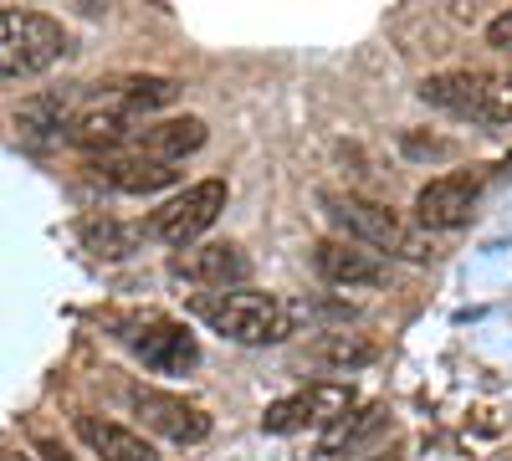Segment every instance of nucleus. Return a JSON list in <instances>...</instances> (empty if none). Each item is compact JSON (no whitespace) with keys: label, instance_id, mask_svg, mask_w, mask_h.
<instances>
[{"label":"nucleus","instance_id":"nucleus-1","mask_svg":"<svg viewBox=\"0 0 512 461\" xmlns=\"http://www.w3.org/2000/svg\"><path fill=\"white\" fill-rule=\"evenodd\" d=\"M318 205H323V216L344 231V241H354L364 251H390V257H405V262H425V257H431V241H425L410 221H400L390 205H379L369 195L323 190Z\"/></svg>","mask_w":512,"mask_h":461},{"label":"nucleus","instance_id":"nucleus-2","mask_svg":"<svg viewBox=\"0 0 512 461\" xmlns=\"http://www.w3.org/2000/svg\"><path fill=\"white\" fill-rule=\"evenodd\" d=\"M190 313L200 323H210L216 333H226V339H236V344H282L292 333V308L277 292H241V287L195 292Z\"/></svg>","mask_w":512,"mask_h":461},{"label":"nucleus","instance_id":"nucleus-3","mask_svg":"<svg viewBox=\"0 0 512 461\" xmlns=\"http://www.w3.org/2000/svg\"><path fill=\"white\" fill-rule=\"evenodd\" d=\"M72 52V36L47 11H0V77H36Z\"/></svg>","mask_w":512,"mask_h":461},{"label":"nucleus","instance_id":"nucleus-4","mask_svg":"<svg viewBox=\"0 0 512 461\" xmlns=\"http://www.w3.org/2000/svg\"><path fill=\"white\" fill-rule=\"evenodd\" d=\"M226 200H231L226 180H200V185H185L175 200H169V205H159V211L149 216L144 236H154V241H164V246L185 251V246H195V241H200L210 226L221 221Z\"/></svg>","mask_w":512,"mask_h":461},{"label":"nucleus","instance_id":"nucleus-5","mask_svg":"<svg viewBox=\"0 0 512 461\" xmlns=\"http://www.w3.org/2000/svg\"><path fill=\"white\" fill-rule=\"evenodd\" d=\"M420 98L431 108L456 113V118H472V123H507L512 118V98L487 72H436L420 82Z\"/></svg>","mask_w":512,"mask_h":461},{"label":"nucleus","instance_id":"nucleus-6","mask_svg":"<svg viewBox=\"0 0 512 461\" xmlns=\"http://www.w3.org/2000/svg\"><path fill=\"white\" fill-rule=\"evenodd\" d=\"M482 185H487V170H451L431 185H420L415 195V221L425 231H461L472 221L477 200H482Z\"/></svg>","mask_w":512,"mask_h":461},{"label":"nucleus","instance_id":"nucleus-7","mask_svg":"<svg viewBox=\"0 0 512 461\" xmlns=\"http://www.w3.org/2000/svg\"><path fill=\"white\" fill-rule=\"evenodd\" d=\"M128 410H134L149 431L180 441V446H200L216 431V421H210L200 405H190L180 395H164V390H149V385H128Z\"/></svg>","mask_w":512,"mask_h":461},{"label":"nucleus","instance_id":"nucleus-8","mask_svg":"<svg viewBox=\"0 0 512 461\" xmlns=\"http://www.w3.org/2000/svg\"><path fill=\"white\" fill-rule=\"evenodd\" d=\"M123 344L134 349L149 369L159 374H185L200 364V344L185 323H169V318H144V323H128L123 328Z\"/></svg>","mask_w":512,"mask_h":461},{"label":"nucleus","instance_id":"nucleus-9","mask_svg":"<svg viewBox=\"0 0 512 461\" xmlns=\"http://www.w3.org/2000/svg\"><path fill=\"white\" fill-rule=\"evenodd\" d=\"M169 272L195 282V287H210V292H226V287H241L251 277V257L236 246V241H210V246H185L169 257Z\"/></svg>","mask_w":512,"mask_h":461},{"label":"nucleus","instance_id":"nucleus-10","mask_svg":"<svg viewBox=\"0 0 512 461\" xmlns=\"http://www.w3.org/2000/svg\"><path fill=\"white\" fill-rule=\"evenodd\" d=\"M175 98H180V82H175V77H154V72L108 77V82H93V93H88V103H98V108H113V113L134 118V123H144L149 113L169 108Z\"/></svg>","mask_w":512,"mask_h":461},{"label":"nucleus","instance_id":"nucleus-11","mask_svg":"<svg viewBox=\"0 0 512 461\" xmlns=\"http://www.w3.org/2000/svg\"><path fill=\"white\" fill-rule=\"evenodd\" d=\"M313 272L323 277V282H333V287H379L384 277H390V267H384L374 251H364V246H354V241H344V236H323V241H313Z\"/></svg>","mask_w":512,"mask_h":461},{"label":"nucleus","instance_id":"nucleus-12","mask_svg":"<svg viewBox=\"0 0 512 461\" xmlns=\"http://www.w3.org/2000/svg\"><path fill=\"white\" fill-rule=\"evenodd\" d=\"M384 431H390V405H384V400L354 405L349 415H338L333 426H323V436H318V461L359 456V451H369V441L384 436Z\"/></svg>","mask_w":512,"mask_h":461},{"label":"nucleus","instance_id":"nucleus-13","mask_svg":"<svg viewBox=\"0 0 512 461\" xmlns=\"http://www.w3.org/2000/svg\"><path fill=\"white\" fill-rule=\"evenodd\" d=\"M93 175L103 180V185H113V190H123V195H154V190H169L180 180V170L175 164H164V159H149V154H103V159H93Z\"/></svg>","mask_w":512,"mask_h":461},{"label":"nucleus","instance_id":"nucleus-14","mask_svg":"<svg viewBox=\"0 0 512 461\" xmlns=\"http://www.w3.org/2000/svg\"><path fill=\"white\" fill-rule=\"evenodd\" d=\"M200 144H205V118L185 113V118L144 123V129L134 134V144H128V154H149V159H164V164H175V159L195 154Z\"/></svg>","mask_w":512,"mask_h":461},{"label":"nucleus","instance_id":"nucleus-15","mask_svg":"<svg viewBox=\"0 0 512 461\" xmlns=\"http://www.w3.org/2000/svg\"><path fill=\"white\" fill-rule=\"evenodd\" d=\"M77 436L93 446V456L103 461H159V451L118 421H98V415H77Z\"/></svg>","mask_w":512,"mask_h":461},{"label":"nucleus","instance_id":"nucleus-16","mask_svg":"<svg viewBox=\"0 0 512 461\" xmlns=\"http://www.w3.org/2000/svg\"><path fill=\"white\" fill-rule=\"evenodd\" d=\"M67 123H72V103L57 98V93L26 98V103L16 108V134L31 139V144H57V139H67Z\"/></svg>","mask_w":512,"mask_h":461},{"label":"nucleus","instance_id":"nucleus-17","mask_svg":"<svg viewBox=\"0 0 512 461\" xmlns=\"http://www.w3.org/2000/svg\"><path fill=\"white\" fill-rule=\"evenodd\" d=\"M308 359L323 364V369H338V374H349V369H364L379 359V344L364 339V333H349V328H333V333H318V339L308 344Z\"/></svg>","mask_w":512,"mask_h":461},{"label":"nucleus","instance_id":"nucleus-18","mask_svg":"<svg viewBox=\"0 0 512 461\" xmlns=\"http://www.w3.org/2000/svg\"><path fill=\"white\" fill-rule=\"evenodd\" d=\"M82 246H88L98 262H128L144 246V226L113 221V216H88L82 221Z\"/></svg>","mask_w":512,"mask_h":461},{"label":"nucleus","instance_id":"nucleus-19","mask_svg":"<svg viewBox=\"0 0 512 461\" xmlns=\"http://www.w3.org/2000/svg\"><path fill=\"white\" fill-rule=\"evenodd\" d=\"M303 400H308V410H313V426H333L338 415H349V410L359 405L354 385H344V380H318V385L303 390Z\"/></svg>","mask_w":512,"mask_h":461},{"label":"nucleus","instance_id":"nucleus-20","mask_svg":"<svg viewBox=\"0 0 512 461\" xmlns=\"http://www.w3.org/2000/svg\"><path fill=\"white\" fill-rule=\"evenodd\" d=\"M308 426H313V410H308L303 390L272 400L267 415H262V431H267V436H297V431H308Z\"/></svg>","mask_w":512,"mask_h":461},{"label":"nucleus","instance_id":"nucleus-21","mask_svg":"<svg viewBox=\"0 0 512 461\" xmlns=\"http://www.w3.org/2000/svg\"><path fill=\"white\" fill-rule=\"evenodd\" d=\"M400 149H405V154H415V159H451V154H456V144H451V139H425V134H405V139H400Z\"/></svg>","mask_w":512,"mask_h":461},{"label":"nucleus","instance_id":"nucleus-22","mask_svg":"<svg viewBox=\"0 0 512 461\" xmlns=\"http://www.w3.org/2000/svg\"><path fill=\"white\" fill-rule=\"evenodd\" d=\"M487 47L512 52V11H502V16H492V21H487Z\"/></svg>","mask_w":512,"mask_h":461},{"label":"nucleus","instance_id":"nucleus-23","mask_svg":"<svg viewBox=\"0 0 512 461\" xmlns=\"http://www.w3.org/2000/svg\"><path fill=\"white\" fill-rule=\"evenodd\" d=\"M36 451L47 456V461H77V456H72V451H67L62 441H52V436H41V441H36Z\"/></svg>","mask_w":512,"mask_h":461},{"label":"nucleus","instance_id":"nucleus-24","mask_svg":"<svg viewBox=\"0 0 512 461\" xmlns=\"http://www.w3.org/2000/svg\"><path fill=\"white\" fill-rule=\"evenodd\" d=\"M359 461H405V441H390V446H379V451H369Z\"/></svg>","mask_w":512,"mask_h":461},{"label":"nucleus","instance_id":"nucleus-25","mask_svg":"<svg viewBox=\"0 0 512 461\" xmlns=\"http://www.w3.org/2000/svg\"><path fill=\"white\" fill-rule=\"evenodd\" d=\"M0 461H31L26 451H6V456H0Z\"/></svg>","mask_w":512,"mask_h":461}]
</instances>
